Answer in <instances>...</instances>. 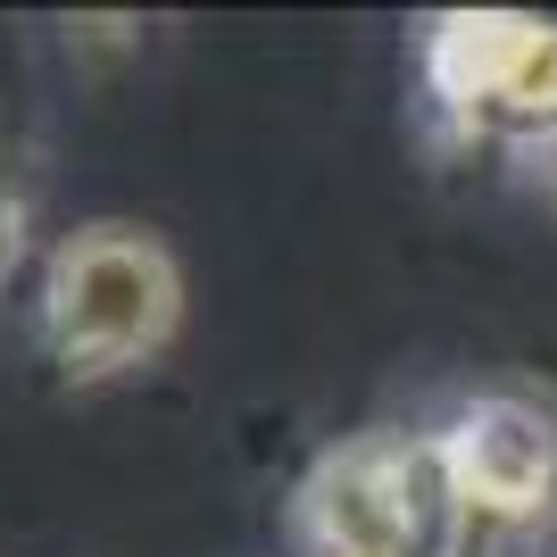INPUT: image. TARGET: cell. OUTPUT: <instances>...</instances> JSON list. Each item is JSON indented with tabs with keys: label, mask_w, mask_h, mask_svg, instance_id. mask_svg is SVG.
<instances>
[{
	"label": "cell",
	"mask_w": 557,
	"mask_h": 557,
	"mask_svg": "<svg viewBox=\"0 0 557 557\" xmlns=\"http://www.w3.org/2000/svg\"><path fill=\"white\" fill-rule=\"evenodd\" d=\"M175 317H184V275L166 242L141 225L67 233L42 275V342L67 383H109V374L159 358Z\"/></svg>",
	"instance_id": "obj_1"
},
{
	"label": "cell",
	"mask_w": 557,
	"mask_h": 557,
	"mask_svg": "<svg viewBox=\"0 0 557 557\" xmlns=\"http://www.w3.org/2000/svg\"><path fill=\"white\" fill-rule=\"evenodd\" d=\"M433 458H442L449 508L474 516V524L524 533V524H541V508L557 491V433L524 399H474V408H458V424L433 442Z\"/></svg>",
	"instance_id": "obj_2"
},
{
	"label": "cell",
	"mask_w": 557,
	"mask_h": 557,
	"mask_svg": "<svg viewBox=\"0 0 557 557\" xmlns=\"http://www.w3.org/2000/svg\"><path fill=\"white\" fill-rule=\"evenodd\" d=\"M17 258H25V166H17V141L0 134V283Z\"/></svg>",
	"instance_id": "obj_3"
},
{
	"label": "cell",
	"mask_w": 557,
	"mask_h": 557,
	"mask_svg": "<svg viewBox=\"0 0 557 557\" xmlns=\"http://www.w3.org/2000/svg\"><path fill=\"white\" fill-rule=\"evenodd\" d=\"M541 175H549V191H557V134L541 141Z\"/></svg>",
	"instance_id": "obj_4"
}]
</instances>
